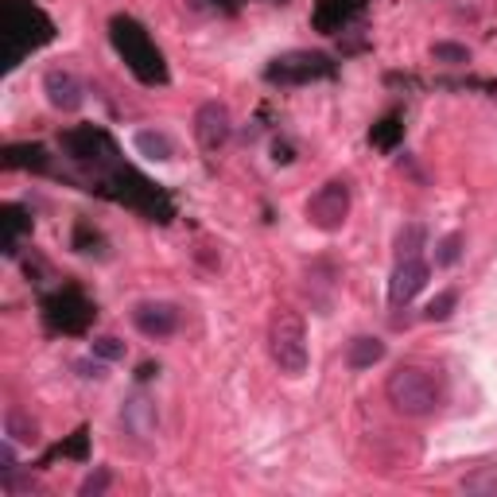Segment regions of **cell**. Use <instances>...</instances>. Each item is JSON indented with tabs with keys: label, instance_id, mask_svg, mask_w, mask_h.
I'll return each mask as SVG.
<instances>
[{
	"label": "cell",
	"instance_id": "18",
	"mask_svg": "<svg viewBox=\"0 0 497 497\" xmlns=\"http://www.w3.org/2000/svg\"><path fill=\"white\" fill-rule=\"evenodd\" d=\"M109 485V470H97V474H89V478L82 482V493H101Z\"/></svg>",
	"mask_w": 497,
	"mask_h": 497
},
{
	"label": "cell",
	"instance_id": "17",
	"mask_svg": "<svg viewBox=\"0 0 497 497\" xmlns=\"http://www.w3.org/2000/svg\"><path fill=\"white\" fill-rule=\"evenodd\" d=\"M454 303H459V296H454V291H439V296H435V299L428 303V319H431V322H443V319H451Z\"/></svg>",
	"mask_w": 497,
	"mask_h": 497
},
{
	"label": "cell",
	"instance_id": "12",
	"mask_svg": "<svg viewBox=\"0 0 497 497\" xmlns=\"http://www.w3.org/2000/svg\"><path fill=\"white\" fill-rule=\"evenodd\" d=\"M462 490H466V493L497 497V466H478L474 474H466V478H462Z\"/></svg>",
	"mask_w": 497,
	"mask_h": 497
},
{
	"label": "cell",
	"instance_id": "15",
	"mask_svg": "<svg viewBox=\"0 0 497 497\" xmlns=\"http://www.w3.org/2000/svg\"><path fill=\"white\" fill-rule=\"evenodd\" d=\"M94 358H101V361H120V358H125V342L113 338V334H101V338H94Z\"/></svg>",
	"mask_w": 497,
	"mask_h": 497
},
{
	"label": "cell",
	"instance_id": "10",
	"mask_svg": "<svg viewBox=\"0 0 497 497\" xmlns=\"http://www.w3.org/2000/svg\"><path fill=\"white\" fill-rule=\"evenodd\" d=\"M4 435H8L12 443L35 447V443H39V423H35L24 408H8V412H4Z\"/></svg>",
	"mask_w": 497,
	"mask_h": 497
},
{
	"label": "cell",
	"instance_id": "7",
	"mask_svg": "<svg viewBox=\"0 0 497 497\" xmlns=\"http://www.w3.org/2000/svg\"><path fill=\"white\" fill-rule=\"evenodd\" d=\"M43 89H47V101L55 109H63V113H74V109H82V82H78L70 70H47L43 78Z\"/></svg>",
	"mask_w": 497,
	"mask_h": 497
},
{
	"label": "cell",
	"instance_id": "4",
	"mask_svg": "<svg viewBox=\"0 0 497 497\" xmlns=\"http://www.w3.org/2000/svg\"><path fill=\"white\" fill-rule=\"evenodd\" d=\"M423 288H428V265H423V257H397V268H392V280H389L392 307H408Z\"/></svg>",
	"mask_w": 497,
	"mask_h": 497
},
{
	"label": "cell",
	"instance_id": "11",
	"mask_svg": "<svg viewBox=\"0 0 497 497\" xmlns=\"http://www.w3.org/2000/svg\"><path fill=\"white\" fill-rule=\"evenodd\" d=\"M384 358V342L381 338H353L350 342V350H346V365L350 369H373V365H377Z\"/></svg>",
	"mask_w": 497,
	"mask_h": 497
},
{
	"label": "cell",
	"instance_id": "13",
	"mask_svg": "<svg viewBox=\"0 0 497 497\" xmlns=\"http://www.w3.org/2000/svg\"><path fill=\"white\" fill-rule=\"evenodd\" d=\"M459 257H462V237L459 233H447V237L439 241V249H435V265L451 268V265H459Z\"/></svg>",
	"mask_w": 497,
	"mask_h": 497
},
{
	"label": "cell",
	"instance_id": "14",
	"mask_svg": "<svg viewBox=\"0 0 497 497\" xmlns=\"http://www.w3.org/2000/svg\"><path fill=\"white\" fill-rule=\"evenodd\" d=\"M423 249V226H404L397 233V252L400 257H420Z\"/></svg>",
	"mask_w": 497,
	"mask_h": 497
},
{
	"label": "cell",
	"instance_id": "5",
	"mask_svg": "<svg viewBox=\"0 0 497 497\" xmlns=\"http://www.w3.org/2000/svg\"><path fill=\"white\" fill-rule=\"evenodd\" d=\"M229 133H233V120H229V109L221 105V101H206V105H198V113H195V140H198L202 151L226 148Z\"/></svg>",
	"mask_w": 497,
	"mask_h": 497
},
{
	"label": "cell",
	"instance_id": "6",
	"mask_svg": "<svg viewBox=\"0 0 497 497\" xmlns=\"http://www.w3.org/2000/svg\"><path fill=\"white\" fill-rule=\"evenodd\" d=\"M133 322L140 334H148V338H171V334L179 330V311H175V303L144 299L133 307Z\"/></svg>",
	"mask_w": 497,
	"mask_h": 497
},
{
	"label": "cell",
	"instance_id": "2",
	"mask_svg": "<svg viewBox=\"0 0 497 497\" xmlns=\"http://www.w3.org/2000/svg\"><path fill=\"white\" fill-rule=\"evenodd\" d=\"M268 353L280 373L299 377L307 369V327L291 307H276L268 319Z\"/></svg>",
	"mask_w": 497,
	"mask_h": 497
},
{
	"label": "cell",
	"instance_id": "9",
	"mask_svg": "<svg viewBox=\"0 0 497 497\" xmlns=\"http://www.w3.org/2000/svg\"><path fill=\"white\" fill-rule=\"evenodd\" d=\"M136 151L144 159H156V164H167V159H175V144H171L167 133H156V128H140V133L133 136Z\"/></svg>",
	"mask_w": 497,
	"mask_h": 497
},
{
	"label": "cell",
	"instance_id": "1",
	"mask_svg": "<svg viewBox=\"0 0 497 497\" xmlns=\"http://www.w3.org/2000/svg\"><path fill=\"white\" fill-rule=\"evenodd\" d=\"M384 397L400 415H431L443 408V381L428 365H397L384 381Z\"/></svg>",
	"mask_w": 497,
	"mask_h": 497
},
{
	"label": "cell",
	"instance_id": "16",
	"mask_svg": "<svg viewBox=\"0 0 497 497\" xmlns=\"http://www.w3.org/2000/svg\"><path fill=\"white\" fill-rule=\"evenodd\" d=\"M431 58L459 66V63H470V50H466L462 43H435V47H431Z\"/></svg>",
	"mask_w": 497,
	"mask_h": 497
},
{
	"label": "cell",
	"instance_id": "8",
	"mask_svg": "<svg viewBox=\"0 0 497 497\" xmlns=\"http://www.w3.org/2000/svg\"><path fill=\"white\" fill-rule=\"evenodd\" d=\"M156 400L144 397V392H136V397L125 400V408H120V423H125L133 435L140 439H148V435H156Z\"/></svg>",
	"mask_w": 497,
	"mask_h": 497
},
{
	"label": "cell",
	"instance_id": "3",
	"mask_svg": "<svg viewBox=\"0 0 497 497\" xmlns=\"http://www.w3.org/2000/svg\"><path fill=\"white\" fill-rule=\"evenodd\" d=\"M346 218H350V187L338 182V179L322 182L307 202V221L322 233H338L342 226H346Z\"/></svg>",
	"mask_w": 497,
	"mask_h": 497
}]
</instances>
